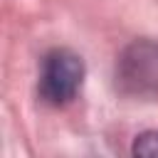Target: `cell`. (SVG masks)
<instances>
[{
  "label": "cell",
  "instance_id": "3957f363",
  "mask_svg": "<svg viewBox=\"0 0 158 158\" xmlns=\"http://www.w3.org/2000/svg\"><path fill=\"white\" fill-rule=\"evenodd\" d=\"M131 153L138 158H158V128L141 131L131 143Z\"/></svg>",
  "mask_w": 158,
  "mask_h": 158
},
{
  "label": "cell",
  "instance_id": "7a4b0ae2",
  "mask_svg": "<svg viewBox=\"0 0 158 158\" xmlns=\"http://www.w3.org/2000/svg\"><path fill=\"white\" fill-rule=\"evenodd\" d=\"M86 79V64L81 54L69 47H54L42 57L40 79H37V96L49 106H67L72 104Z\"/></svg>",
  "mask_w": 158,
  "mask_h": 158
},
{
  "label": "cell",
  "instance_id": "6da1fadb",
  "mask_svg": "<svg viewBox=\"0 0 158 158\" xmlns=\"http://www.w3.org/2000/svg\"><path fill=\"white\" fill-rule=\"evenodd\" d=\"M114 81L121 96L158 101V40L138 37L128 42L116 57Z\"/></svg>",
  "mask_w": 158,
  "mask_h": 158
}]
</instances>
